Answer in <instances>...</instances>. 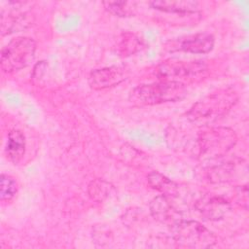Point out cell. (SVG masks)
I'll list each match as a JSON object with an SVG mask.
<instances>
[{"label":"cell","mask_w":249,"mask_h":249,"mask_svg":"<svg viewBox=\"0 0 249 249\" xmlns=\"http://www.w3.org/2000/svg\"><path fill=\"white\" fill-rule=\"evenodd\" d=\"M236 141L237 136L232 129L216 126L199 131L196 143L200 157L207 160H215L225 156L231 150Z\"/></svg>","instance_id":"277c9868"},{"label":"cell","mask_w":249,"mask_h":249,"mask_svg":"<svg viewBox=\"0 0 249 249\" xmlns=\"http://www.w3.org/2000/svg\"><path fill=\"white\" fill-rule=\"evenodd\" d=\"M144 47L145 45L143 40L140 39L138 36L132 33H124L121 37L117 49L121 55L128 56L141 51Z\"/></svg>","instance_id":"9a60e30c"},{"label":"cell","mask_w":249,"mask_h":249,"mask_svg":"<svg viewBox=\"0 0 249 249\" xmlns=\"http://www.w3.org/2000/svg\"><path fill=\"white\" fill-rule=\"evenodd\" d=\"M214 47V37L209 33H196L169 42V51L207 53Z\"/></svg>","instance_id":"52a82bcc"},{"label":"cell","mask_w":249,"mask_h":249,"mask_svg":"<svg viewBox=\"0 0 249 249\" xmlns=\"http://www.w3.org/2000/svg\"><path fill=\"white\" fill-rule=\"evenodd\" d=\"M187 95L186 87L168 81L141 85L133 89L129 100L138 105H156L182 100Z\"/></svg>","instance_id":"7a4b0ae2"},{"label":"cell","mask_w":249,"mask_h":249,"mask_svg":"<svg viewBox=\"0 0 249 249\" xmlns=\"http://www.w3.org/2000/svg\"><path fill=\"white\" fill-rule=\"evenodd\" d=\"M171 231L178 247L201 249L217 243L216 235L197 221L180 219L171 225Z\"/></svg>","instance_id":"3957f363"},{"label":"cell","mask_w":249,"mask_h":249,"mask_svg":"<svg viewBox=\"0 0 249 249\" xmlns=\"http://www.w3.org/2000/svg\"><path fill=\"white\" fill-rule=\"evenodd\" d=\"M237 201L241 205H243L247 209V204H248V189L247 186H240L237 188Z\"/></svg>","instance_id":"d6986e66"},{"label":"cell","mask_w":249,"mask_h":249,"mask_svg":"<svg viewBox=\"0 0 249 249\" xmlns=\"http://www.w3.org/2000/svg\"><path fill=\"white\" fill-rule=\"evenodd\" d=\"M195 206L199 214L209 221H219L231 210V203L225 197L212 194L202 196Z\"/></svg>","instance_id":"ba28073f"},{"label":"cell","mask_w":249,"mask_h":249,"mask_svg":"<svg viewBox=\"0 0 249 249\" xmlns=\"http://www.w3.org/2000/svg\"><path fill=\"white\" fill-rule=\"evenodd\" d=\"M103 6L109 13L121 18L131 17L136 10V3L129 1H105Z\"/></svg>","instance_id":"2e32d148"},{"label":"cell","mask_w":249,"mask_h":249,"mask_svg":"<svg viewBox=\"0 0 249 249\" xmlns=\"http://www.w3.org/2000/svg\"><path fill=\"white\" fill-rule=\"evenodd\" d=\"M238 100L237 92L231 89H221L196 103L187 113L188 120L196 125H207L231 110Z\"/></svg>","instance_id":"6da1fadb"},{"label":"cell","mask_w":249,"mask_h":249,"mask_svg":"<svg viewBox=\"0 0 249 249\" xmlns=\"http://www.w3.org/2000/svg\"><path fill=\"white\" fill-rule=\"evenodd\" d=\"M31 23V18L24 13H1V34L6 35L24 29Z\"/></svg>","instance_id":"4fadbf2b"},{"label":"cell","mask_w":249,"mask_h":249,"mask_svg":"<svg viewBox=\"0 0 249 249\" xmlns=\"http://www.w3.org/2000/svg\"><path fill=\"white\" fill-rule=\"evenodd\" d=\"M36 43L29 37H18L11 40L1 52V69L13 73L28 66L34 59Z\"/></svg>","instance_id":"8992f818"},{"label":"cell","mask_w":249,"mask_h":249,"mask_svg":"<svg viewBox=\"0 0 249 249\" xmlns=\"http://www.w3.org/2000/svg\"><path fill=\"white\" fill-rule=\"evenodd\" d=\"M150 5L158 11L178 15L196 14L199 8V3L193 0H157Z\"/></svg>","instance_id":"30bf717a"},{"label":"cell","mask_w":249,"mask_h":249,"mask_svg":"<svg viewBox=\"0 0 249 249\" xmlns=\"http://www.w3.org/2000/svg\"><path fill=\"white\" fill-rule=\"evenodd\" d=\"M147 178H148L149 185L153 189L160 192L162 195L168 197H173L178 196L179 185L171 181L167 177L163 176L162 174L157 171H153L148 175Z\"/></svg>","instance_id":"5bb4252c"},{"label":"cell","mask_w":249,"mask_h":249,"mask_svg":"<svg viewBox=\"0 0 249 249\" xmlns=\"http://www.w3.org/2000/svg\"><path fill=\"white\" fill-rule=\"evenodd\" d=\"M126 70L123 67H104L90 72L89 77V85L93 89H104L121 84L126 79Z\"/></svg>","instance_id":"9c48e42d"},{"label":"cell","mask_w":249,"mask_h":249,"mask_svg":"<svg viewBox=\"0 0 249 249\" xmlns=\"http://www.w3.org/2000/svg\"><path fill=\"white\" fill-rule=\"evenodd\" d=\"M169 198L164 195L156 196L150 204V210L152 216L157 221L165 224L170 223L172 225L180 219H178V212Z\"/></svg>","instance_id":"8fae6325"},{"label":"cell","mask_w":249,"mask_h":249,"mask_svg":"<svg viewBox=\"0 0 249 249\" xmlns=\"http://www.w3.org/2000/svg\"><path fill=\"white\" fill-rule=\"evenodd\" d=\"M157 75L160 81L175 82L185 86L202 80L207 75V65L199 60L169 59L158 66Z\"/></svg>","instance_id":"5b68a950"},{"label":"cell","mask_w":249,"mask_h":249,"mask_svg":"<svg viewBox=\"0 0 249 249\" xmlns=\"http://www.w3.org/2000/svg\"><path fill=\"white\" fill-rule=\"evenodd\" d=\"M1 187H0V197L1 201L9 202L11 201L18 192V185L16 180L8 175V174H1Z\"/></svg>","instance_id":"e0dca14e"},{"label":"cell","mask_w":249,"mask_h":249,"mask_svg":"<svg viewBox=\"0 0 249 249\" xmlns=\"http://www.w3.org/2000/svg\"><path fill=\"white\" fill-rule=\"evenodd\" d=\"M5 152L7 158L13 163H18L25 153V138L18 129H12L8 133Z\"/></svg>","instance_id":"7c38bea8"},{"label":"cell","mask_w":249,"mask_h":249,"mask_svg":"<svg viewBox=\"0 0 249 249\" xmlns=\"http://www.w3.org/2000/svg\"><path fill=\"white\" fill-rule=\"evenodd\" d=\"M109 190V184L101 180L92 181L89 186V194L91 198L95 200H102L104 197H106L108 196Z\"/></svg>","instance_id":"ac0fdd59"}]
</instances>
